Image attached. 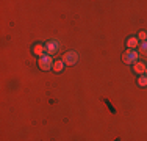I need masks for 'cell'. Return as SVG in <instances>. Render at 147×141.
Listing matches in <instances>:
<instances>
[{"mask_svg":"<svg viewBox=\"0 0 147 141\" xmlns=\"http://www.w3.org/2000/svg\"><path fill=\"white\" fill-rule=\"evenodd\" d=\"M63 61L67 66H74L78 61V55H77V52H66L64 56H63Z\"/></svg>","mask_w":147,"mask_h":141,"instance_id":"1","label":"cell"},{"mask_svg":"<svg viewBox=\"0 0 147 141\" xmlns=\"http://www.w3.org/2000/svg\"><path fill=\"white\" fill-rule=\"evenodd\" d=\"M39 68L42 70H49V69L53 68V61H52L50 56H47V55L41 56V58H39Z\"/></svg>","mask_w":147,"mask_h":141,"instance_id":"2","label":"cell"},{"mask_svg":"<svg viewBox=\"0 0 147 141\" xmlns=\"http://www.w3.org/2000/svg\"><path fill=\"white\" fill-rule=\"evenodd\" d=\"M122 60H124L125 63H128V64H130V63H136V60H138V54L130 49V50H127V52L122 54Z\"/></svg>","mask_w":147,"mask_h":141,"instance_id":"3","label":"cell"},{"mask_svg":"<svg viewBox=\"0 0 147 141\" xmlns=\"http://www.w3.org/2000/svg\"><path fill=\"white\" fill-rule=\"evenodd\" d=\"M57 49H58L57 41H47V44H45V52H47V54H55Z\"/></svg>","mask_w":147,"mask_h":141,"instance_id":"4","label":"cell"},{"mask_svg":"<svg viewBox=\"0 0 147 141\" xmlns=\"http://www.w3.org/2000/svg\"><path fill=\"white\" fill-rule=\"evenodd\" d=\"M133 69H135L136 74H144L146 70H147L146 64H144V63H141V61H136L135 63V68H133Z\"/></svg>","mask_w":147,"mask_h":141,"instance_id":"5","label":"cell"},{"mask_svg":"<svg viewBox=\"0 0 147 141\" xmlns=\"http://www.w3.org/2000/svg\"><path fill=\"white\" fill-rule=\"evenodd\" d=\"M55 70V72H61L63 69H64V61L63 60H58V61H55L53 63V68H52Z\"/></svg>","mask_w":147,"mask_h":141,"instance_id":"6","label":"cell"},{"mask_svg":"<svg viewBox=\"0 0 147 141\" xmlns=\"http://www.w3.org/2000/svg\"><path fill=\"white\" fill-rule=\"evenodd\" d=\"M138 38H130V39L127 41V45H128V49H131V50H135L136 47H138Z\"/></svg>","mask_w":147,"mask_h":141,"instance_id":"7","label":"cell"},{"mask_svg":"<svg viewBox=\"0 0 147 141\" xmlns=\"http://www.w3.org/2000/svg\"><path fill=\"white\" fill-rule=\"evenodd\" d=\"M44 50H45V45H34V49H33V52L36 55H39V56H44Z\"/></svg>","mask_w":147,"mask_h":141,"instance_id":"8","label":"cell"},{"mask_svg":"<svg viewBox=\"0 0 147 141\" xmlns=\"http://www.w3.org/2000/svg\"><path fill=\"white\" fill-rule=\"evenodd\" d=\"M138 85L139 86H147V77L146 75H141L138 79Z\"/></svg>","mask_w":147,"mask_h":141,"instance_id":"9","label":"cell"},{"mask_svg":"<svg viewBox=\"0 0 147 141\" xmlns=\"http://www.w3.org/2000/svg\"><path fill=\"white\" fill-rule=\"evenodd\" d=\"M141 54L147 55V41H144V42L141 44Z\"/></svg>","mask_w":147,"mask_h":141,"instance_id":"10","label":"cell"},{"mask_svg":"<svg viewBox=\"0 0 147 141\" xmlns=\"http://www.w3.org/2000/svg\"><path fill=\"white\" fill-rule=\"evenodd\" d=\"M105 102H107V105H108V108H110V110H111V111H113V113H116V110H114V107H113V105H111V104H110V102H108V100H105Z\"/></svg>","mask_w":147,"mask_h":141,"instance_id":"11","label":"cell"},{"mask_svg":"<svg viewBox=\"0 0 147 141\" xmlns=\"http://www.w3.org/2000/svg\"><path fill=\"white\" fill-rule=\"evenodd\" d=\"M147 38V35L144 33V31H142V33H139V39H146Z\"/></svg>","mask_w":147,"mask_h":141,"instance_id":"12","label":"cell"}]
</instances>
